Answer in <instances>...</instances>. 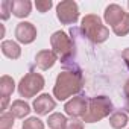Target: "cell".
I'll list each match as a JSON object with an SVG mask.
<instances>
[{
  "mask_svg": "<svg viewBox=\"0 0 129 129\" xmlns=\"http://www.w3.org/2000/svg\"><path fill=\"white\" fill-rule=\"evenodd\" d=\"M82 85H84V81H82V73L79 70L61 72L53 87V96L58 100H67L73 94H78L82 90Z\"/></svg>",
  "mask_w": 129,
  "mask_h": 129,
  "instance_id": "obj_1",
  "label": "cell"
},
{
  "mask_svg": "<svg viewBox=\"0 0 129 129\" xmlns=\"http://www.w3.org/2000/svg\"><path fill=\"white\" fill-rule=\"evenodd\" d=\"M81 29L82 32L85 34V37L96 43V44H100L103 41L108 40L109 37V29L102 23L100 17L96 15V14H88L82 18V23H81Z\"/></svg>",
  "mask_w": 129,
  "mask_h": 129,
  "instance_id": "obj_2",
  "label": "cell"
},
{
  "mask_svg": "<svg viewBox=\"0 0 129 129\" xmlns=\"http://www.w3.org/2000/svg\"><path fill=\"white\" fill-rule=\"evenodd\" d=\"M111 112H114V106H112V102L109 100V97H106V96L91 97V99H88V109H87L85 115L82 117V120L85 123H96V121H100L102 118L108 117Z\"/></svg>",
  "mask_w": 129,
  "mask_h": 129,
  "instance_id": "obj_3",
  "label": "cell"
},
{
  "mask_svg": "<svg viewBox=\"0 0 129 129\" xmlns=\"http://www.w3.org/2000/svg\"><path fill=\"white\" fill-rule=\"evenodd\" d=\"M50 44H52V50L56 53L58 58H61L62 62H67L75 53V44L72 38L62 30H56L50 37Z\"/></svg>",
  "mask_w": 129,
  "mask_h": 129,
  "instance_id": "obj_4",
  "label": "cell"
},
{
  "mask_svg": "<svg viewBox=\"0 0 129 129\" xmlns=\"http://www.w3.org/2000/svg\"><path fill=\"white\" fill-rule=\"evenodd\" d=\"M44 84H46L44 78L40 73L29 72L27 75H24V78H21V81L18 84V93L24 99L34 97L44 88Z\"/></svg>",
  "mask_w": 129,
  "mask_h": 129,
  "instance_id": "obj_5",
  "label": "cell"
},
{
  "mask_svg": "<svg viewBox=\"0 0 129 129\" xmlns=\"http://www.w3.org/2000/svg\"><path fill=\"white\" fill-rule=\"evenodd\" d=\"M56 17L62 24H75L79 20L78 3L73 0H64L56 5Z\"/></svg>",
  "mask_w": 129,
  "mask_h": 129,
  "instance_id": "obj_6",
  "label": "cell"
},
{
  "mask_svg": "<svg viewBox=\"0 0 129 129\" xmlns=\"http://www.w3.org/2000/svg\"><path fill=\"white\" fill-rule=\"evenodd\" d=\"M64 109H66V114L70 115L72 118L84 117L85 112H87V109H88V99H85L82 96H76V97L70 99L66 103Z\"/></svg>",
  "mask_w": 129,
  "mask_h": 129,
  "instance_id": "obj_7",
  "label": "cell"
},
{
  "mask_svg": "<svg viewBox=\"0 0 129 129\" xmlns=\"http://www.w3.org/2000/svg\"><path fill=\"white\" fill-rule=\"evenodd\" d=\"M15 38L21 44H30L37 38V27L29 21H21L15 27Z\"/></svg>",
  "mask_w": 129,
  "mask_h": 129,
  "instance_id": "obj_8",
  "label": "cell"
},
{
  "mask_svg": "<svg viewBox=\"0 0 129 129\" xmlns=\"http://www.w3.org/2000/svg\"><path fill=\"white\" fill-rule=\"evenodd\" d=\"M55 108L56 102L50 94H41L34 100V111L38 115H49V112H52Z\"/></svg>",
  "mask_w": 129,
  "mask_h": 129,
  "instance_id": "obj_9",
  "label": "cell"
},
{
  "mask_svg": "<svg viewBox=\"0 0 129 129\" xmlns=\"http://www.w3.org/2000/svg\"><path fill=\"white\" fill-rule=\"evenodd\" d=\"M124 15H126V12L123 11V8H121L120 5L112 3V5L106 6L105 14H103V18H105L106 24H109V26L114 27V26H117V24L124 18Z\"/></svg>",
  "mask_w": 129,
  "mask_h": 129,
  "instance_id": "obj_10",
  "label": "cell"
},
{
  "mask_svg": "<svg viewBox=\"0 0 129 129\" xmlns=\"http://www.w3.org/2000/svg\"><path fill=\"white\" fill-rule=\"evenodd\" d=\"M58 61V56L53 50H41L35 56V64L37 67L41 70H49L55 66V62Z\"/></svg>",
  "mask_w": 129,
  "mask_h": 129,
  "instance_id": "obj_11",
  "label": "cell"
},
{
  "mask_svg": "<svg viewBox=\"0 0 129 129\" xmlns=\"http://www.w3.org/2000/svg\"><path fill=\"white\" fill-rule=\"evenodd\" d=\"M11 9L12 14L18 18H24L30 14L32 11V3L29 0H12L11 2Z\"/></svg>",
  "mask_w": 129,
  "mask_h": 129,
  "instance_id": "obj_12",
  "label": "cell"
},
{
  "mask_svg": "<svg viewBox=\"0 0 129 129\" xmlns=\"http://www.w3.org/2000/svg\"><path fill=\"white\" fill-rule=\"evenodd\" d=\"M2 53H3L6 58H9V59H18L20 55H21V49H20V46H18L15 41H12V40H5V41L2 43Z\"/></svg>",
  "mask_w": 129,
  "mask_h": 129,
  "instance_id": "obj_13",
  "label": "cell"
},
{
  "mask_svg": "<svg viewBox=\"0 0 129 129\" xmlns=\"http://www.w3.org/2000/svg\"><path fill=\"white\" fill-rule=\"evenodd\" d=\"M9 112H12V115L15 118H24L26 115H29L30 112V106L29 103H26L24 100H14L9 106Z\"/></svg>",
  "mask_w": 129,
  "mask_h": 129,
  "instance_id": "obj_14",
  "label": "cell"
},
{
  "mask_svg": "<svg viewBox=\"0 0 129 129\" xmlns=\"http://www.w3.org/2000/svg\"><path fill=\"white\" fill-rule=\"evenodd\" d=\"M129 118H127V114L123 112V111H114L111 115H109V124L111 127L114 129H121L127 124Z\"/></svg>",
  "mask_w": 129,
  "mask_h": 129,
  "instance_id": "obj_15",
  "label": "cell"
},
{
  "mask_svg": "<svg viewBox=\"0 0 129 129\" xmlns=\"http://www.w3.org/2000/svg\"><path fill=\"white\" fill-rule=\"evenodd\" d=\"M15 90V82L11 76L3 75L2 79H0V94L2 97H9Z\"/></svg>",
  "mask_w": 129,
  "mask_h": 129,
  "instance_id": "obj_16",
  "label": "cell"
},
{
  "mask_svg": "<svg viewBox=\"0 0 129 129\" xmlns=\"http://www.w3.org/2000/svg\"><path fill=\"white\" fill-rule=\"evenodd\" d=\"M47 124H49L50 129H64L66 124H67V118H66V115L61 114V112H53V114L49 115Z\"/></svg>",
  "mask_w": 129,
  "mask_h": 129,
  "instance_id": "obj_17",
  "label": "cell"
},
{
  "mask_svg": "<svg viewBox=\"0 0 129 129\" xmlns=\"http://www.w3.org/2000/svg\"><path fill=\"white\" fill-rule=\"evenodd\" d=\"M112 30H114V34L118 35V37H124V35L129 34V14H127V12H126L124 18H123L117 26L112 27Z\"/></svg>",
  "mask_w": 129,
  "mask_h": 129,
  "instance_id": "obj_18",
  "label": "cell"
},
{
  "mask_svg": "<svg viewBox=\"0 0 129 129\" xmlns=\"http://www.w3.org/2000/svg\"><path fill=\"white\" fill-rule=\"evenodd\" d=\"M21 129H44V123L37 117H29L23 121Z\"/></svg>",
  "mask_w": 129,
  "mask_h": 129,
  "instance_id": "obj_19",
  "label": "cell"
},
{
  "mask_svg": "<svg viewBox=\"0 0 129 129\" xmlns=\"http://www.w3.org/2000/svg\"><path fill=\"white\" fill-rule=\"evenodd\" d=\"M14 115L12 112H3L0 115V129H12L14 126Z\"/></svg>",
  "mask_w": 129,
  "mask_h": 129,
  "instance_id": "obj_20",
  "label": "cell"
},
{
  "mask_svg": "<svg viewBox=\"0 0 129 129\" xmlns=\"http://www.w3.org/2000/svg\"><path fill=\"white\" fill-rule=\"evenodd\" d=\"M9 12H12L11 2H9V0H3V2L0 3V18H2V20H8L9 18Z\"/></svg>",
  "mask_w": 129,
  "mask_h": 129,
  "instance_id": "obj_21",
  "label": "cell"
},
{
  "mask_svg": "<svg viewBox=\"0 0 129 129\" xmlns=\"http://www.w3.org/2000/svg\"><path fill=\"white\" fill-rule=\"evenodd\" d=\"M35 8L40 11V12H47L50 8H52V2L50 0H37L35 2Z\"/></svg>",
  "mask_w": 129,
  "mask_h": 129,
  "instance_id": "obj_22",
  "label": "cell"
},
{
  "mask_svg": "<svg viewBox=\"0 0 129 129\" xmlns=\"http://www.w3.org/2000/svg\"><path fill=\"white\" fill-rule=\"evenodd\" d=\"M64 129H84V120L70 118V120H67V124Z\"/></svg>",
  "mask_w": 129,
  "mask_h": 129,
  "instance_id": "obj_23",
  "label": "cell"
},
{
  "mask_svg": "<svg viewBox=\"0 0 129 129\" xmlns=\"http://www.w3.org/2000/svg\"><path fill=\"white\" fill-rule=\"evenodd\" d=\"M121 56H123V59H124V62H126V66H127V69H129V47L124 49V50L121 52Z\"/></svg>",
  "mask_w": 129,
  "mask_h": 129,
  "instance_id": "obj_24",
  "label": "cell"
},
{
  "mask_svg": "<svg viewBox=\"0 0 129 129\" xmlns=\"http://www.w3.org/2000/svg\"><path fill=\"white\" fill-rule=\"evenodd\" d=\"M8 103H9V97H2V111L5 112V109H6V106H8Z\"/></svg>",
  "mask_w": 129,
  "mask_h": 129,
  "instance_id": "obj_25",
  "label": "cell"
},
{
  "mask_svg": "<svg viewBox=\"0 0 129 129\" xmlns=\"http://www.w3.org/2000/svg\"><path fill=\"white\" fill-rule=\"evenodd\" d=\"M123 93H124V96L129 99V79L124 82V87H123Z\"/></svg>",
  "mask_w": 129,
  "mask_h": 129,
  "instance_id": "obj_26",
  "label": "cell"
},
{
  "mask_svg": "<svg viewBox=\"0 0 129 129\" xmlns=\"http://www.w3.org/2000/svg\"><path fill=\"white\" fill-rule=\"evenodd\" d=\"M124 109L129 112V99H127V102H126V106H124Z\"/></svg>",
  "mask_w": 129,
  "mask_h": 129,
  "instance_id": "obj_27",
  "label": "cell"
},
{
  "mask_svg": "<svg viewBox=\"0 0 129 129\" xmlns=\"http://www.w3.org/2000/svg\"><path fill=\"white\" fill-rule=\"evenodd\" d=\"M127 8H129V2H127Z\"/></svg>",
  "mask_w": 129,
  "mask_h": 129,
  "instance_id": "obj_28",
  "label": "cell"
}]
</instances>
